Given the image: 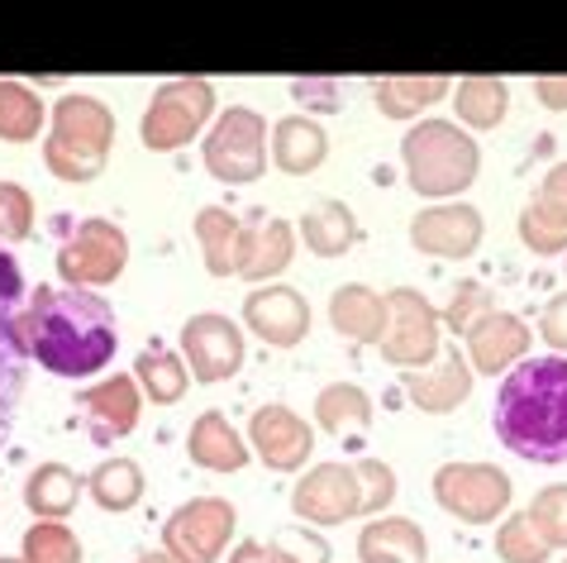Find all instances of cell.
<instances>
[{"label": "cell", "mask_w": 567, "mask_h": 563, "mask_svg": "<svg viewBox=\"0 0 567 563\" xmlns=\"http://www.w3.org/2000/svg\"><path fill=\"white\" fill-rule=\"evenodd\" d=\"M24 301V273L10 248H0V316H14Z\"/></svg>", "instance_id": "10"}, {"label": "cell", "mask_w": 567, "mask_h": 563, "mask_svg": "<svg viewBox=\"0 0 567 563\" xmlns=\"http://www.w3.org/2000/svg\"><path fill=\"white\" fill-rule=\"evenodd\" d=\"M525 239L539 254L567 248V163L544 182V206L525 215Z\"/></svg>", "instance_id": "4"}, {"label": "cell", "mask_w": 567, "mask_h": 563, "mask_svg": "<svg viewBox=\"0 0 567 563\" xmlns=\"http://www.w3.org/2000/svg\"><path fill=\"white\" fill-rule=\"evenodd\" d=\"M501 554L511 563H539L548 554V544H544V535H529V521H515L506 530V540H501Z\"/></svg>", "instance_id": "9"}, {"label": "cell", "mask_w": 567, "mask_h": 563, "mask_svg": "<svg viewBox=\"0 0 567 563\" xmlns=\"http://www.w3.org/2000/svg\"><path fill=\"white\" fill-rule=\"evenodd\" d=\"M186 344H196V349H206V372H225L239 364V339L229 330H219L215 320L196 325V330H186Z\"/></svg>", "instance_id": "6"}, {"label": "cell", "mask_w": 567, "mask_h": 563, "mask_svg": "<svg viewBox=\"0 0 567 563\" xmlns=\"http://www.w3.org/2000/svg\"><path fill=\"white\" fill-rule=\"evenodd\" d=\"M144 372H148V378H153V387H157V397H163V401H172V397H177V372H172L167 364H153V358H144Z\"/></svg>", "instance_id": "14"}, {"label": "cell", "mask_w": 567, "mask_h": 563, "mask_svg": "<svg viewBox=\"0 0 567 563\" xmlns=\"http://www.w3.org/2000/svg\"><path fill=\"white\" fill-rule=\"evenodd\" d=\"M534 521L544 525V544H548V550H554V544H567V488L539 492V502H534Z\"/></svg>", "instance_id": "7"}, {"label": "cell", "mask_w": 567, "mask_h": 563, "mask_svg": "<svg viewBox=\"0 0 567 563\" xmlns=\"http://www.w3.org/2000/svg\"><path fill=\"white\" fill-rule=\"evenodd\" d=\"M24 378H29V349L20 339V325H14V316H0V444L10 440L14 411H20V397H24Z\"/></svg>", "instance_id": "3"}, {"label": "cell", "mask_w": 567, "mask_h": 563, "mask_svg": "<svg viewBox=\"0 0 567 563\" xmlns=\"http://www.w3.org/2000/svg\"><path fill=\"white\" fill-rule=\"evenodd\" d=\"M200 430H206V434H200V444H196L200 459H210V463H239V449L225 444V434H219V420H215V416H210Z\"/></svg>", "instance_id": "12"}, {"label": "cell", "mask_w": 567, "mask_h": 563, "mask_svg": "<svg viewBox=\"0 0 567 563\" xmlns=\"http://www.w3.org/2000/svg\"><path fill=\"white\" fill-rule=\"evenodd\" d=\"M544 339L554 344L558 354H567V291L554 296V301H548V310H544Z\"/></svg>", "instance_id": "13"}, {"label": "cell", "mask_w": 567, "mask_h": 563, "mask_svg": "<svg viewBox=\"0 0 567 563\" xmlns=\"http://www.w3.org/2000/svg\"><path fill=\"white\" fill-rule=\"evenodd\" d=\"M444 497L453 511L472 515V521H486L506 506V478L482 468V473H458V478H444Z\"/></svg>", "instance_id": "5"}, {"label": "cell", "mask_w": 567, "mask_h": 563, "mask_svg": "<svg viewBox=\"0 0 567 563\" xmlns=\"http://www.w3.org/2000/svg\"><path fill=\"white\" fill-rule=\"evenodd\" d=\"M519 349H525V330H519L515 320H501V325H496V335H486V339H482V368L511 364Z\"/></svg>", "instance_id": "8"}, {"label": "cell", "mask_w": 567, "mask_h": 563, "mask_svg": "<svg viewBox=\"0 0 567 563\" xmlns=\"http://www.w3.org/2000/svg\"><path fill=\"white\" fill-rule=\"evenodd\" d=\"M539 96L554 105V111H567V76H544V82H539Z\"/></svg>", "instance_id": "15"}, {"label": "cell", "mask_w": 567, "mask_h": 563, "mask_svg": "<svg viewBox=\"0 0 567 563\" xmlns=\"http://www.w3.org/2000/svg\"><path fill=\"white\" fill-rule=\"evenodd\" d=\"M467 115L472 120H496L501 105H506V91H501V82H467Z\"/></svg>", "instance_id": "11"}, {"label": "cell", "mask_w": 567, "mask_h": 563, "mask_svg": "<svg viewBox=\"0 0 567 563\" xmlns=\"http://www.w3.org/2000/svg\"><path fill=\"white\" fill-rule=\"evenodd\" d=\"M115 310L86 287H49L29 306V354L58 378H91L115 358Z\"/></svg>", "instance_id": "1"}, {"label": "cell", "mask_w": 567, "mask_h": 563, "mask_svg": "<svg viewBox=\"0 0 567 563\" xmlns=\"http://www.w3.org/2000/svg\"><path fill=\"white\" fill-rule=\"evenodd\" d=\"M492 426L501 444L529 463H567V358H525L496 392Z\"/></svg>", "instance_id": "2"}, {"label": "cell", "mask_w": 567, "mask_h": 563, "mask_svg": "<svg viewBox=\"0 0 567 563\" xmlns=\"http://www.w3.org/2000/svg\"><path fill=\"white\" fill-rule=\"evenodd\" d=\"M239 563H254V554H244V559H239Z\"/></svg>", "instance_id": "16"}]
</instances>
